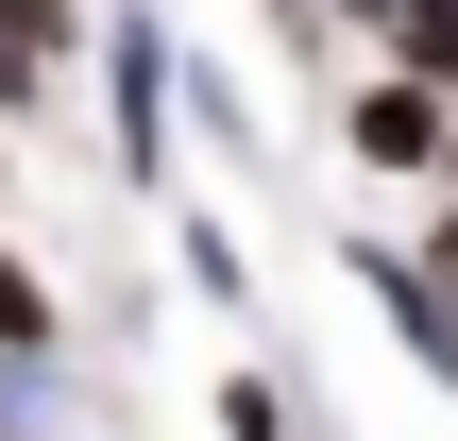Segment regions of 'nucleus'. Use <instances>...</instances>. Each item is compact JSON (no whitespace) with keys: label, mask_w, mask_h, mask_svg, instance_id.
I'll use <instances>...</instances> for the list:
<instances>
[{"label":"nucleus","mask_w":458,"mask_h":441,"mask_svg":"<svg viewBox=\"0 0 458 441\" xmlns=\"http://www.w3.org/2000/svg\"><path fill=\"white\" fill-rule=\"evenodd\" d=\"M102 102H119V187H153L170 170V17L153 0L102 17Z\"/></svg>","instance_id":"1"},{"label":"nucleus","mask_w":458,"mask_h":441,"mask_svg":"<svg viewBox=\"0 0 458 441\" xmlns=\"http://www.w3.org/2000/svg\"><path fill=\"white\" fill-rule=\"evenodd\" d=\"M442 136H458V102L425 68H374V85L340 102V153H357V170H442Z\"/></svg>","instance_id":"2"},{"label":"nucleus","mask_w":458,"mask_h":441,"mask_svg":"<svg viewBox=\"0 0 458 441\" xmlns=\"http://www.w3.org/2000/svg\"><path fill=\"white\" fill-rule=\"evenodd\" d=\"M357 289L391 306V340H408V357H442V374H458V289L425 272V255H391V238H357Z\"/></svg>","instance_id":"3"},{"label":"nucleus","mask_w":458,"mask_h":441,"mask_svg":"<svg viewBox=\"0 0 458 441\" xmlns=\"http://www.w3.org/2000/svg\"><path fill=\"white\" fill-rule=\"evenodd\" d=\"M204 425H221V441H306V391H289L272 357H238V374L204 391Z\"/></svg>","instance_id":"4"},{"label":"nucleus","mask_w":458,"mask_h":441,"mask_svg":"<svg viewBox=\"0 0 458 441\" xmlns=\"http://www.w3.org/2000/svg\"><path fill=\"white\" fill-rule=\"evenodd\" d=\"M374 34H391V68H425V85L458 102V0H391Z\"/></svg>","instance_id":"5"},{"label":"nucleus","mask_w":458,"mask_h":441,"mask_svg":"<svg viewBox=\"0 0 458 441\" xmlns=\"http://www.w3.org/2000/svg\"><path fill=\"white\" fill-rule=\"evenodd\" d=\"M51 340H68V306H51V289H34V255L0 238V357H51Z\"/></svg>","instance_id":"6"},{"label":"nucleus","mask_w":458,"mask_h":441,"mask_svg":"<svg viewBox=\"0 0 458 441\" xmlns=\"http://www.w3.org/2000/svg\"><path fill=\"white\" fill-rule=\"evenodd\" d=\"M170 255H187V289H204V306H255V272H238V238H221V221H187Z\"/></svg>","instance_id":"7"},{"label":"nucleus","mask_w":458,"mask_h":441,"mask_svg":"<svg viewBox=\"0 0 458 441\" xmlns=\"http://www.w3.org/2000/svg\"><path fill=\"white\" fill-rule=\"evenodd\" d=\"M34 85H51V68H34V51H17V34H0V119H17V102H34Z\"/></svg>","instance_id":"8"}]
</instances>
